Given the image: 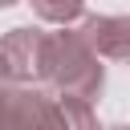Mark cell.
Wrapping results in <instances>:
<instances>
[{"label":"cell","mask_w":130,"mask_h":130,"mask_svg":"<svg viewBox=\"0 0 130 130\" xmlns=\"http://www.w3.org/2000/svg\"><path fill=\"white\" fill-rule=\"evenodd\" d=\"M110 130H130V122H126V126H110Z\"/></svg>","instance_id":"cell-7"},{"label":"cell","mask_w":130,"mask_h":130,"mask_svg":"<svg viewBox=\"0 0 130 130\" xmlns=\"http://www.w3.org/2000/svg\"><path fill=\"white\" fill-rule=\"evenodd\" d=\"M41 45L45 28L20 24L0 37V81L4 85H37L41 81Z\"/></svg>","instance_id":"cell-3"},{"label":"cell","mask_w":130,"mask_h":130,"mask_svg":"<svg viewBox=\"0 0 130 130\" xmlns=\"http://www.w3.org/2000/svg\"><path fill=\"white\" fill-rule=\"evenodd\" d=\"M49 93L57 98H77V102H89L102 98L106 89V65L81 45V37L73 28H53L45 32V45H41V81Z\"/></svg>","instance_id":"cell-1"},{"label":"cell","mask_w":130,"mask_h":130,"mask_svg":"<svg viewBox=\"0 0 130 130\" xmlns=\"http://www.w3.org/2000/svg\"><path fill=\"white\" fill-rule=\"evenodd\" d=\"M57 130H102L98 110L77 98H57Z\"/></svg>","instance_id":"cell-5"},{"label":"cell","mask_w":130,"mask_h":130,"mask_svg":"<svg viewBox=\"0 0 130 130\" xmlns=\"http://www.w3.org/2000/svg\"><path fill=\"white\" fill-rule=\"evenodd\" d=\"M0 130H57V93L45 85H8L0 93Z\"/></svg>","instance_id":"cell-2"},{"label":"cell","mask_w":130,"mask_h":130,"mask_svg":"<svg viewBox=\"0 0 130 130\" xmlns=\"http://www.w3.org/2000/svg\"><path fill=\"white\" fill-rule=\"evenodd\" d=\"M89 8L85 4H77V0H32V16H41V20H49V24H57V28H73L81 16H85Z\"/></svg>","instance_id":"cell-6"},{"label":"cell","mask_w":130,"mask_h":130,"mask_svg":"<svg viewBox=\"0 0 130 130\" xmlns=\"http://www.w3.org/2000/svg\"><path fill=\"white\" fill-rule=\"evenodd\" d=\"M73 32L81 37V45L98 57V61H122L130 65V12H85Z\"/></svg>","instance_id":"cell-4"},{"label":"cell","mask_w":130,"mask_h":130,"mask_svg":"<svg viewBox=\"0 0 130 130\" xmlns=\"http://www.w3.org/2000/svg\"><path fill=\"white\" fill-rule=\"evenodd\" d=\"M0 89H8V85H4V81H0Z\"/></svg>","instance_id":"cell-8"}]
</instances>
